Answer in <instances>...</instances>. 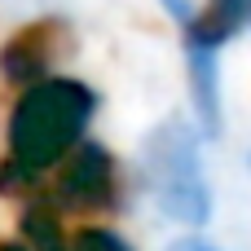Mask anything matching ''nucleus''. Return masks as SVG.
<instances>
[{"label":"nucleus","instance_id":"f257e3e1","mask_svg":"<svg viewBox=\"0 0 251 251\" xmlns=\"http://www.w3.org/2000/svg\"><path fill=\"white\" fill-rule=\"evenodd\" d=\"M97 110V97L93 88H84L79 79H40L22 93V101L13 106V119H9V163L22 168L26 176L62 163L88 119Z\"/></svg>","mask_w":251,"mask_h":251},{"label":"nucleus","instance_id":"f03ea898","mask_svg":"<svg viewBox=\"0 0 251 251\" xmlns=\"http://www.w3.org/2000/svg\"><path fill=\"white\" fill-rule=\"evenodd\" d=\"M146 172H150V185H154V199H159L163 216H172L176 225H190V229L207 225L212 190H207V176H203L194 128L181 115H168L146 137Z\"/></svg>","mask_w":251,"mask_h":251},{"label":"nucleus","instance_id":"7ed1b4c3","mask_svg":"<svg viewBox=\"0 0 251 251\" xmlns=\"http://www.w3.org/2000/svg\"><path fill=\"white\" fill-rule=\"evenodd\" d=\"M57 194L66 207H79V212H101L115 203V159L101 150V146H79L71 154V163L62 168V181H57Z\"/></svg>","mask_w":251,"mask_h":251},{"label":"nucleus","instance_id":"20e7f679","mask_svg":"<svg viewBox=\"0 0 251 251\" xmlns=\"http://www.w3.org/2000/svg\"><path fill=\"white\" fill-rule=\"evenodd\" d=\"M57 49H66V26L62 22H35L0 49V71L13 84H35L57 62Z\"/></svg>","mask_w":251,"mask_h":251},{"label":"nucleus","instance_id":"39448f33","mask_svg":"<svg viewBox=\"0 0 251 251\" xmlns=\"http://www.w3.org/2000/svg\"><path fill=\"white\" fill-rule=\"evenodd\" d=\"M185 71H190V97H194V115L203 119V132L221 137V62H216V49L185 40Z\"/></svg>","mask_w":251,"mask_h":251},{"label":"nucleus","instance_id":"423d86ee","mask_svg":"<svg viewBox=\"0 0 251 251\" xmlns=\"http://www.w3.org/2000/svg\"><path fill=\"white\" fill-rule=\"evenodd\" d=\"M247 26H251V0H207L185 22V40L203 44V49H221V44L238 40Z\"/></svg>","mask_w":251,"mask_h":251},{"label":"nucleus","instance_id":"0eeeda50","mask_svg":"<svg viewBox=\"0 0 251 251\" xmlns=\"http://www.w3.org/2000/svg\"><path fill=\"white\" fill-rule=\"evenodd\" d=\"M22 229H26V238H31V247H35V251H71V247H66V238H62L57 216H53L49 207H31V212L22 216Z\"/></svg>","mask_w":251,"mask_h":251},{"label":"nucleus","instance_id":"6e6552de","mask_svg":"<svg viewBox=\"0 0 251 251\" xmlns=\"http://www.w3.org/2000/svg\"><path fill=\"white\" fill-rule=\"evenodd\" d=\"M71 251H132V247L110 229H84V234H75Z\"/></svg>","mask_w":251,"mask_h":251},{"label":"nucleus","instance_id":"1a4fd4ad","mask_svg":"<svg viewBox=\"0 0 251 251\" xmlns=\"http://www.w3.org/2000/svg\"><path fill=\"white\" fill-rule=\"evenodd\" d=\"M163 4H168V13H172V18L181 22V26H185V22L194 18V4H190V0H163Z\"/></svg>","mask_w":251,"mask_h":251},{"label":"nucleus","instance_id":"9d476101","mask_svg":"<svg viewBox=\"0 0 251 251\" xmlns=\"http://www.w3.org/2000/svg\"><path fill=\"white\" fill-rule=\"evenodd\" d=\"M168 251H221V247H212V243H203V238H181V243H172Z\"/></svg>","mask_w":251,"mask_h":251},{"label":"nucleus","instance_id":"9b49d317","mask_svg":"<svg viewBox=\"0 0 251 251\" xmlns=\"http://www.w3.org/2000/svg\"><path fill=\"white\" fill-rule=\"evenodd\" d=\"M0 251H26V247H18V243H0Z\"/></svg>","mask_w":251,"mask_h":251}]
</instances>
